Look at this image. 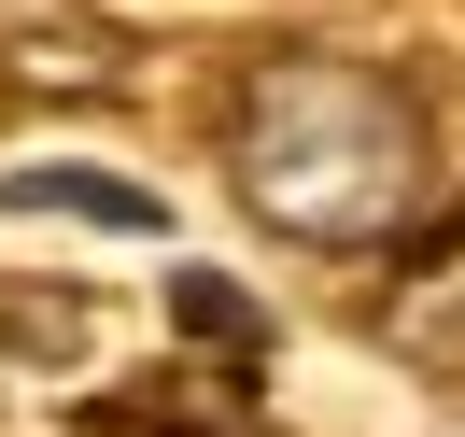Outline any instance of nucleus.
I'll return each instance as SVG.
<instances>
[{
  "label": "nucleus",
  "instance_id": "1",
  "mask_svg": "<svg viewBox=\"0 0 465 437\" xmlns=\"http://www.w3.org/2000/svg\"><path fill=\"white\" fill-rule=\"evenodd\" d=\"M423 99L367 57H268L226 99V184L296 254H367L423 212Z\"/></svg>",
  "mask_w": 465,
  "mask_h": 437
},
{
  "label": "nucleus",
  "instance_id": "2",
  "mask_svg": "<svg viewBox=\"0 0 465 437\" xmlns=\"http://www.w3.org/2000/svg\"><path fill=\"white\" fill-rule=\"evenodd\" d=\"M71 437H254L240 395H198V381H142V395H99Z\"/></svg>",
  "mask_w": 465,
  "mask_h": 437
},
{
  "label": "nucleus",
  "instance_id": "3",
  "mask_svg": "<svg viewBox=\"0 0 465 437\" xmlns=\"http://www.w3.org/2000/svg\"><path fill=\"white\" fill-rule=\"evenodd\" d=\"M15 212H85V226H170V212H155L142 184H114V170H29V184H15Z\"/></svg>",
  "mask_w": 465,
  "mask_h": 437
},
{
  "label": "nucleus",
  "instance_id": "4",
  "mask_svg": "<svg viewBox=\"0 0 465 437\" xmlns=\"http://www.w3.org/2000/svg\"><path fill=\"white\" fill-rule=\"evenodd\" d=\"M183 324H198V339L226 353V367H240V353H254V311H240L226 283H183Z\"/></svg>",
  "mask_w": 465,
  "mask_h": 437
}]
</instances>
